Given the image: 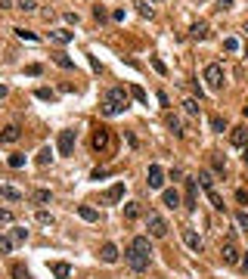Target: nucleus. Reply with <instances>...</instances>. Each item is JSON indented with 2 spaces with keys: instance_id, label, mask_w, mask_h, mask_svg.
I'll return each instance as SVG.
<instances>
[{
  "instance_id": "obj_1",
  "label": "nucleus",
  "mask_w": 248,
  "mask_h": 279,
  "mask_svg": "<svg viewBox=\"0 0 248 279\" xmlns=\"http://www.w3.org/2000/svg\"><path fill=\"white\" fill-rule=\"evenodd\" d=\"M124 258H127V264H131L134 273H143V270H149V260H152V245L146 236H136V239L127 245V251H124Z\"/></svg>"
},
{
  "instance_id": "obj_2",
  "label": "nucleus",
  "mask_w": 248,
  "mask_h": 279,
  "mask_svg": "<svg viewBox=\"0 0 248 279\" xmlns=\"http://www.w3.org/2000/svg\"><path fill=\"white\" fill-rule=\"evenodd\" d=\"M127 109V93L124 87H112L106 93V103H102V115H121Z\"/></svg>"
},
{
  "instance_id": "obj_3",
  "label": "nucleus",
  "mask_w": 248,
  "mask_h": 279,
  "mask_svg": "<svg viewBox=\"0 0 248 279\" xmlns=\"http://www.w3.org/2000/svg\"><path fill=\"white\" fill-rule=\"evenodd\" d=\"M202 81L208 84V90L220 93V90H224V84H227V72H224V65H220V62H208V65H205Z\"/></svg>"
},
{
  "instance_id": "obj_4",
  "label": "nucleus",
  "mask_w": 248,
  "mask_h": 279,
  "mask_svg": "<svg viewBox=\"0 0 248 279\" xmlns=\"http://www.w3.org/2000/svg\"><path fill=\"white\" fill-rule=\"evenodd\" d=\"M146 230H149V236H155V239H165V236H168V221L152 211V214L146 217Z\"/></svg>"
},
{
  "instance_id": "obj_5",
  "label": "nucleus",
  "mask_w": 248,
  "mask_h": 279,
  "mask_svg": "<svg viewBox=\"0 0 248 279\" xmlns=\"http://www.w3.org/2000/svg\"><path fill=\"white\" fill-rule=\"evenodd\" d=\"M146 183H149V189H165V167H161V165H149Z\"/></svg>"
},
{
  "instance_id": "obj_6",
  "label": "nucleus",
  "mask_w": 248,
  "mask_h": 279,
  "mask_svg": "<svg viewBox=\"0 0 248 279\" xmlns=\"http://www.w3.org/2000/svg\"><path fill=\"white\" fill-rule=\"evenodd\" d=\"M56 146H59V155H72V149H75V130H59Z\"/></svg>"
},
{
  "instance_id": "obj_7",
  "label": "nucleus",
  "mask_w": 248,
  "mask_h": 279,
  "mask_svg": "<svg viewBox=\"0 0 248 279\" xmlns=\"http://www.w3.org/2000/svg\"><path fill=\"white\" fill-rule=\"evenodd\" d=\"M220 255H224V264H239V260H242V258H239L242 251L236 248V242H233V239H227L224 245H220Z\"/></svg>"
},
{
  "instance_id": "obj_8",
  "label": "nucleus",
  "mask_w": 248,
  "mask_h": 279,
  "mask_svg": "<svg viewBox=\"0 0 248 279\" xmlns=\"http://www.w3.org/2000/svg\"><path fill=\"white\" fill-rule=\"evenodd\" d=\"M183 242H186V248H190V251H195V255H202L205 242H202V236L195 233V230H183Z\"/></svg>"
},
{
  "instance_id": "obj_9",
  "label": "nucleus",
  "mask_w": 248,
  "mask_h": 279,
  "mask_svg": "<svg viewBox=\"0 0 248 279\" xmlns=\"http://www.w3.org/2000/svg\"><path fill=\"white\" fill-rule=\"evenodd\" d=\"M121 199H124V183H115L102 192V205H115V202H121Z\"/></svg>"
},
{
  "instance_id": "obj_10",
  "label": "nucleus",
  "mask_w": 248,
  "mask_h": 279,
  "mask_svg": "<svg viewBox=\"0 0 248 279\" xmlns=\"http://www.w3.org/2000/svg\"><path fill=\"white\" fill-rule=\"evenodd\" d=\"M190 37H192V40H208V37H211V28H208V22H192V28H190Z\"/></svg>"
},
{
  "instance_id": "obj_11",
  "label": "nucleus",
  "mask_w": 248,
  "mask_h": 279,
  "mask_svg": "<svg viewBox=\"0 0 248 279\" xmlns=\"http://www.w3.org/2000/svg\"><path fill=\"white\" fill-rule=\"evenodd\" d=\"M161 202H165V208H171V211L183 205V199H180V192H177V189H165V192H161Z\"/></svg>"
},
{
  "instance_id": "obj_12",
  "label": "nucleus",
  "mask_w": 248,
  "mask_h": 279,
  "mask_svg": "<svg viewBox=\"0 0 248 279\" xmlns=\"http://www.w3.org/2000/svg\"><path fill=\"white\" fill-rule=\"evenodd\" d=\"M72 37H75V31H68V28H53L50 31V40H53V44H72Z\"/></svg>"
},
{
  "instance_id": "obj_13",
  "label": "nucleus",
  "mask_w": 248,
  "mask_h": 279,
  "mask_svg": "<svg viewBox=\"0 0 248 279\" xmlns=\"http://www.w3.org/2000/svg\"><path fill=\"white\" fill-rule=\"evenodd\" d=\"M109 143H112V137H109V130L106 128H99L96 133H93V149H109Z\"/></svg>"
},
{
  "instance_id": "obj_14",
  "label": "nucleus",
  "mask_w": 248,
  "mask_h": 279,
  "mask_svg": "<svg viewBox=\"0 0 248 279\" xmlns=\"http://www.w3.org/2000/svg\"><path fill=\"white\" fill-rule=\"evenodd\" d=\"M99 258H102V264H115V260H118V248H115V242H106V245H102Z\"/></svg>"
},
{
  "instance_id": "obj_15",
  "label": "nucleus",
  "mask_w": 248,
  "mask_h": 279,
  "mask_svg": "<svg viewBox=\"0 0 248 279\" xmlns=\"http://www.w3.org/2000/svg\"><path fill=\"white\" fill-rule=\"evenodd\" d=\"M229 140H233V146H236V149H245V146H248V130H245V128H233Z\"/></svg>"
},
{
  "instance_id": "obj_16",
  "label": "nucleus",
  "mask_w": 248,
  "mask_h": 279,
  "mask_svg": "<svg viewBox=\"0 0 248 279\" xmlns=\"http://www.w3.org/2000/svg\"><path fill=\"white\" fill-rule=\"evenodd\" d=\"M31 202H34V205H50V202H53V192H50V189H34Z\"/></svg>"
},
{
  "instance_id": "obj_17",
  "label": "nucleus",
  "mask_w": 248,
  "mask_h": 279,
  "mask_svg": "<svg viewBox=\"0 0 248 279\" xmlns=\"http://www.w3.org/2000/svg\"><path fill=\"white\" fill-rule=\"evenodd\" d=\"M19 140V128L16 124H6L3 130H0V143H16Z\"/></svg>"
},
{
  "instance_id": "obj_18",
  "label": "nucleus",
  "mask_w": 248,
  "mask_h": 279,
  "mask_svg": "<svg viewBox=\"0 0 248 279\" xmlns=\"http://www.w3.org/2000/svg\"><path fill=\"white\" fill-rule=\"evenodd\" d=\"M78 214H81V221H87V223H96V221H99L96 208H90V205H81V208H78Z\"/></svg>"
},
{
  "instance_id": "obj_19",
  "label": "nucleus",
  "mask_w": 248,
  "mask_h": 279,
  "mask_svg": "<svg viewBox=\"0 0 248 279\" xmlns=\"http://www.w3.org/2000/svg\"><path fill=\"white\" fill-rule=\"evenodd\" d=\"M127 93H131V96L136 99V103H143V106H146V103H149V96H146V90H143V87H140V84H131V87H127Z\"/></svg>"
},
{
  "instance_id": "obj_20",
  "label": "nucleus",
  "mask_w": 248,
  "mask_h": 279,
  "mask_svg": "<svg viewBox=\"0 0 248 279\" xmlns=\"http://www.w3.org/2000/svg\"><path fill=\"white\" fill-rule=\"evenodd\" d=\"M183 205L186 208H195V180H186V199H183Z\"/></svg>"
},
{
  "instance_id": "obj_21",
  "label": "nucleus",
  "mask_w": 248,
  "mask_h": 279,
  "mask_svg": "<svg viewBox=\"0 0 248 279\" xmlns=\"http://www.w3.org/2000/svg\"><path fill=\"white\" fill-rule=\"evenodd\" d=\"M50 270H53V276H56V279H68V276H72V267L62 264V260H59V264H53Z\"/></svg>"
},
{
  "instance_id": "obj_22",
  "label": "nucleus",
  "mask_w": 248,
  "mask_h": 279,
  "mask_svg": "<svg viewBox=\"0 0 248 279\" xmlns=\"http://www.w3.org/2000/svg\"><path fill=\"white\" fill-rule=\"evenodd\" d=\"M0 196H3V199H10V202H22V199H25L19 189H13V186H0Z\"/></svg>"
},
{
  "instance_id": "obj_23",
  "label": "nucleus",
  "mask_w": 248,
  "mask_h": 279,
  "mask_svg": "<svg viewBox=\"0 0 248 279\" xmlns=\"http://www.w3.org/2000/svg\"><path fill=\"white\" fill-rule=\"evenodd\" d=\"M199 186H202L205 192L214 189V177H211V171H199Z\"/></svg>"
},
{
  "instance_id": "obj_24",
  "label": "nucleus",
  "mask_w": 248,
  "mask_h": 279,
  "mask_svg": "<svg viewBox=\"0 0 248 279\" xmlns=\"http://www.w3.org/2000/svg\"><path fill=\"white\" fill-rule=\"evenodd\" d=\"M136 217H140V205H136V202H127L124 205V221H136Z\"/></svg>"
},
{
  "instance_id": "obj_25",
  "label": "nucleus",
  "mask_w": 248,
  "mask_h": 279,
  "mask_svg": "<svg viewBox=\"0 0 248 279\" xmlns=\"http://www.w3.org/2000/svg\"><path fill=\"white\" fill-rule=\"evenodd\" d=\"M53 62L59 65V69H68V72H72V69H75V62H72V59H68L65 53H56V56H53Z\"/></svg>"
},
{
  "instance_id": "obj_26",
  "label": "nucleus",
  "mask_w": 248,
  "mask_h": 279,
  "mask_svg": "<svg viewBox=\"0 0 248 279\" xmlns=\"http://www.w3.org/2000/svg\"><path fill=\"white\" fill-rule=\"evenodd\" d=\"M183 112L195 118V115H199V99H192V96H190V99H183Z\"/></svg>"
},
{
  "instance_id": "obj_27",
  "label": "nucleus",
  "mask_w": 248,
  "mask_h": 279,
  "mask_svg": "<svg viewBox=\"0 0 248 279\" xmlns=\"http://www.w3.org/2000/svg\"><path fill=\"white\" fill-rule=\"evenodd\" d=\"M10 276H13V279H31V273H28V270H25L22 264H13V270H10Z\"/></svg>"
},
{
  "instance_id": "obj_28",
  "label": "nucleus",
  "mask_w": 248,
  "mask_h": 279,
  "mask_svg": "<svg viewBox=\"0 0 248 279\" xmlns=\"http://www.w3.org/2000/svg\"><path fill=\"white\" fill-rule=\"evenodd\" d=\"M16 10H22V13H34V10H38V0H19V3H16Z\"/></svg>"
},
{
  "instance_id": "obj_29",
  "label": "nucleus",
  "mask_w": 248,
  "mask_h": 279,
  "mask_svg": "<svg viewBox=\"0 0 248 279\" xmlns=\"http://www.w3.org/2000/svg\"><path fill=\"white\" fill-rule=\"evenodd\" d=\"M0 255H13V239L10 236H0Z\"/></svg>"
},
{
  "instance_id": "obj_30",
  "label": "nucleus",
  "mask_w": 248,
  "mask_h": 279,
  "mask_svg": "<svg viewBox=\"0 0 248 279\" xmlns=\"http://www.w3.org/2000/svg\"><path fill=\"white\" fill-rule=\"evenodd\" d=\"M50 158H53V149H50V146H44L38 152V165H50Z\"/></svg>"
},
{
  "instance_id": "obj_31",
  "label": "nucleus",
  "mask_w": 248,
  "mask_h": 279,
  "mask_svg": "<svg viewBox=\"0 0 248 279\" xmlns=\"http://www.w3.org/2000/svg\"><path fill=\"white\" fill-rule=\"evenodd\" d=\"M208 199H211V205H214L217 211H224V199H220L217 189H208Z\"/></svg>"
},
{
  "instance_id": "obj_32",
  "label": "nucleus",
  "mask_w": 248,
  "mask_h": 279,
  "mask_svg": "<svg viewBox=\"0 0 248 279\" xmlns=\"http://www.w3.org/2000/svg\"><path fill=\"white\" fill-rule=\"evenodd\" d=\"M136 13H140V16H152V6H149V0H136Z\"/></svg>"
},
{
  "instance_id": "obj_33",
  "label": "nucleus",
  "mask_w": 248,
  "mask_h": 279,
  "mask_svg": "<svg viewBox=\"0 0 248 279\" xmlns=\"http://www.w3.org/2000/svg\"><path fill=\"white\" fill-rule=\"evenodd\" d=\"M211 128H214L217 133H224V130H227V121H224L220 115H211Z\"/></svg>"
},
{
  "instance_id": "obj_34",
  "label": "nucleus",
  "mask_w": 248,
  "mask_h": 279,
  "mask_svg": "<svg viewBox=\"0 0 248 279\" xmlns=\"http://www.w3.org/2000/svg\"><path fill=\"white\" fill-rule=\"evenodd\" d=\"M28 239V230H25V226H16L13 230V242H25Z\"/></svg>"
},
{
  "instance_id": "obj_35",
  "label": "nucleus",
  "mask_w": 248,
  "mask_h": 279,
  "mask_svg": "<svg viewBox=\"0 0 248 279\" xmlns=\"http://www.w3.org/2000/svg\"><path fill=\"white\" fill-rule=\"evenodd\" d=\"M13 31H16V37H22V40H31V44L38 40V35H31V31H25V28H13Z\"/></svg>"
},
{
  "instance_id": "obj_36",
  "label": "nucleus",
  "mask_w": 248,
  "mask_h": 279,
  "mask_svg": "<svg viewBox=\"0 0 248 279\" xmlns=\"http://www.w3.org/2000/svg\"><path fill=\"white\" fill-rule=\"evenodd\" d=\"M224 50H227V53H236V50H239V40H236V37H227V40H224Z\"/></svg>"
},
{
  "instance_id": "obj_37",
  "label": "nucleus",
  "mask_w": 248,
  "mask_h": 279,
  "mask_svg": "<svg viewBox=\"0 0 248 279\" xmlns=\"http://www.w3.org/2000/svg\"><path fill=\"white\" fill-rule=\"evenodd\" d=\"M168 128L177 133V137H183V128H180V121H177V118H168Z\"/></svg>"
},
{
  "instance_id": "obj_38",
  "label": "nucleus",
  "mask_w": 248,
  "mask_h": 279,
  "mask_svg": "<svg viewBox=\"0 0 248 279\" xmlns=\"http://www.w3.org/2000/svg\"><path fill=\"white\" fill-rule=\"evenodd\" d=\"M10 167H25V155H19V152L10 155Z\"/></svg>"
},
{
  "instance_id": "obj_39",
  "label": "nucleus",
  "mask_w": 248,
  "mask_h": 279,
  "mask_svg": "<svg viewBox=\"0 0 248 279\" xmlns=\"http://www.w3.org/2000/svg\"><path fill=\"white\" fill-rule=\"evenodd\" d=\"M38 99H50V103H53L56 93H53V90H47V87H40V90H38Z\"/></svg>"
},
{
  "instance_id": "obj_40",
  "label": "nucleus",
  "mask_w": 248,
  "mask_h": 279,
  "mask_svg": "<svg viewBox=\"0 0 248 279\" xmlns=\"http://www.w3.org/2000/svg\"><path fill=\"white\" fill-rule=\"evenodd\" d=\"M38 221H40V223H53V214H50V211H44V208H40V211H38Z\"/></svg>"
},
{
  "instance_id": "obj_41",
  "label": "nucleus",
  "mask_w": 248,
  "mask_h": 279,
  "mask_svg": "<svg viewBox=\"0 0 248 279\" xmlns=\"http://www.w3.org/2000/svg\"><path fill=\"white\" fill-rule=\"evenodd\" d=\"M236 223L242 226V230H248V214H245V211H239V214H236Z\"/></svg>"
},
{
  "instance_id": "obj_42",
  "label": "nucleus",
  "mask_w": 248,
  "mask_h": 279,
  "mask_svg": "<svg viewBox=\"0 0 248 279\" xmlns=\"http://www.w3.org/2000/svg\"><path fill=\"white\" fill-rule=\"evenodd\" d=\"M152 65H155V72H158V74H168V65L161 62V59H152Z\"/></svg>"
},
{
  "instance_id": "obj_43",
  "label": "nucleus",
  "mask_w": 248,
  "mask_h": 279,
  "mask_svg": "<svg viewBox=\"0 0 248 279\" xmlns=\"http://www.w3.org/2000/svg\"><path fill=\"white\" fill-rule=\"evenodd\" d=\"M65 22H68V25H78L81 16H78V13H65Z\"/></svg>"
},
{
  "instance_id": "obj_44",
  "label": "nucleus",
  "mask_w": 248,
  "mask_h": 279,
  "mask_svg": "<svg viewBox=\"0 0 248 279\" xmlns=\"http://www.w3.org/2000/svg\"><path fill=\"white\" fill-rule=\"evenodd\" d=\"M40 72H44V69H40V65H28V69H25V74H31V78H38Z\"/></svg>"
},
{
  "instance_id": "obj_45",
  "label": "nucleus",
  "mask_w": 248,
  "mask_h": 279,
  "mask_svg": "<svg viewBox=\"0 0 248 279\" xmlns=\"http://www.w3.org/2000/svg\"><path fill=\"white\" fill-rule=\"evenodd\" d=\"M0 221H3V223H10V221H13V211H6V208H0Z\"/></svg>"
},
{
  "instance_id": "obj_46",
  "label": "nucleus",
  "mask_w": 248,
  "mask_h": 279,
  "mask_svg": "<svg viewBox=\"0 0 248 279\" xmlns=\"http://www.w3.org/2000/svg\"><path fill=\"white\" fill-rule=\"evenodd\" d=\"M93 16H96V19L102 22V19H106V10H102V6H93Z\"/></svg>"
},
{
  "instance_id": "obj_47",
  "label": "nucleus",
  "mask_w": 248,
  "mask_h": 279,
  "mask_svg": "<svg viewBox=\"0 0 248 279\" xmlns=\"http://www.w3.org/2000/svg\"><path fill=\"white\" fill-rule=\"evenodd\" d=\"M0 10H13V0H0Z\"/></svg>"
},
{
  "instance_id": "obj_48",
  "label": "nucleus",
  "mask_w": 248,
  "mask_h": 279,
  "mask_svg": "<svg viewBox=\"0 0 248 279\" xmlns=\"http://www.w3.org/2000/svg\"><path fill=\"white\" fill-rule=\"evenodd\" d=\"M220 3V10H229V6H233V0H217Z\"/></svg>"
},
{
  "instance_id": "obj_49",
  "label": "nucleus",
  "mask_w": 248,
  "mask_h": 279,
  "mask_svg": "<svg viewBox=\"0 0 248 279\" xmlns=\"http://www.w3.org/2000/svg\"><path fill=\"white\" fill-rule=\"evenodd\" d=\"M239 267H242L245 273H248V255H242V260H239Z\"/></svg>"
},
{
  "instance_id": "obj_50",
  "label": "nucleus",
  "mask_w": 248,
  "mask_h": 279,
  "mask_svg": "<svg viewBox=\"0 0 248 279\" xmlns=\"http://www.w3.org/2000/svg\"><path fill=\"white\" fill-rule=\"evenodd\" d=\"M6 93H10V90H6V87H3V84H0V99H3V96H6Z\"/></svg>"
},
{
  "instance_id": "obj_51",
  "label": "nucleus",
  "mask_w": 248,
  "mask_h": 279,
  "mask_svg": "<svg viewBox=\"0 0 248 279\" xmlns=\"http://www.w3.org/2000/svg\"><path fill=\"white\" fill-rule=\"evenodd\" d=\"M242 162H245V165H248V149H245V152H242Z\"/></svg>"
},
{
  "instance_id": "obj_52",
  "label": "nucleus",
  "mask_w": 248,
  "mask_h": 279,
  "mask_svg": "<svg viewBox=\"0 0 248 279\" xmlns=\"http://www.w3.org/2000/svg\"><path fill=\"white\" fill-rule=\"evenodd\" d=\"M149 3H165V0H149Z\"/></svg>"
},
{
  "instance_id": "obj_53",
  "label": "nucleus",
  "mask_w": 248,
  "mask_h": 279,
  "mask_svg": "<svg viewBox=\"0 0 248 279\" xmlns=\"http://www.w3.org/2000/svg\"><path fill=\"white\" fill-rule=\"evenodd\" d=\"M242 31H245V35H248V22H245V28H242Z\"/></svg>"
},
{
  "instance_id": "obj_54",
  "label": "nucleus",
  "mask_w": 248,
  "mask_h": 279,
  "mask_svg": "<svg viewBox=\"0 0 248 279\" xmlns=\"http://www.w3.org/2000/svg\"><path fill=\"white\" fill-rule=\"evenodd\" d=\"M245 115H248V103H245Z\"/></svg>"
}]
</instances>
